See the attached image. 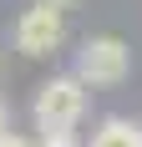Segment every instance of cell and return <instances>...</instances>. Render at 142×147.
<instances>
[{
  "label": "cell",
  "instance_id": "obj_1",
  "mask_svg": "<svg viewBox=\"0 0 142 147\" xmlns=\"http://www.w3.org/2000/svg\"><path fill=\"white\" fill-rule=\"evenodd\" d=\"M30 117H36V132H71L86 117V86L71 71L41 81L36 86V102H30Z\"/></svg>",
  "mask_w": 142,
  "mask_h": 147
},
{
  "label": "cell",
  "instance_id": "obj_2",
  "mask_svg": "<svg viewBox=\"0 0 142 147\" xmlns=\"http://www.w3.org/2000/svg\"><path fill=\"white\" fill-rule=\"evenodd\" d=\"M132 71V51L122 36H86L76 46V66L71 76L81 81V86H122Z\"/></svg>",
  "mask_w": 142,
  "mask_h": 147
},
{
  "label": "cell",
  "instance_id": "obj_3",
  "mask_svg": "<svg viewBox=\"0 0 142 147\" xmlns=\"http://www.w3.org/2000/svg\"><path fill=\"white\" fill-rule=\"evenodd\" d=\"M61 41H66V10H56L51 0H36L20 10V20H15V51L20 56H51Z\"/></svg>",
  "mask_w": 142,
  "mask_h": 147
},
{
  "label": "cell",
  "instance_id": "obj_4",
  "mask_svg": "<svg viewBox=\"0 0 142 147\" xmlns=\"http://www.w3.org/2000/svg\"><path fill=\"white\" fill-rule=\"evenodd\" d=\"M86 147H142V122H132V117H101Z\"/></svg>",
  "mask_w": 142,
  "mask_h": 147
},
{
  "label": "cell",
  "instance_id": "obj_5",
  "mask_svg": "<svg viewBox=\"0 0 142 147\" xmlns=\"http://www.w3.org/2000/svg\"><path fill=\"white\" fill-rule=\"evenodd\" d=\"M36 147H81V142H76V132H41Z\"/></svg>",
  "mask_w": 142,
  "mask_h": 147
},
{
  "label": "cell",
  "instance_id": "obj_6",
  "mask_svg": "<svg viewBox=\"0 0 142 147\" xmlns=\"http://www.w3.org/2000/svg\"><path fill=\"white\" fill-rule=\"evenodd\" d=\"M0 147H36V142H30L26 132H5V137H0Z\"/></svg>",
  "mask_w": 142,
  "mask_h": 147
},
{
  "label": "cell",
  "instance_id": "obj_7",
  "mask_svg": "<svg viewBox=\"0 0 142 147\" xmlns=\"http://www.w3.org/2000/svg\"><path fill=\"white\" fill-rule=\"evenodd\" d=\"M10 132V112H5V102H0V137Z\"/></svg>",
  "mask_w": 142,
  "mask_h": 147
},
{
  "label": "cell",
  "instance_id": "obj_8",
  "mask_svg": "<svg viewBox=\"0 0 142 147\" xmlns=\"http://www.w3.org/2000/svg\"><path fill=\"white\" fill-rule=\"evenodd\" d=\"M51 5H56V10H66V5H71V0H51Z\"/></svg>",
  "mask_w": 142,
  "mask_h": 147
}]
</instances>
